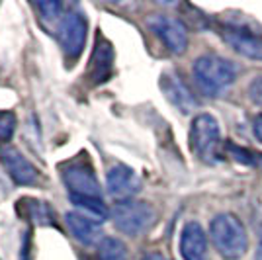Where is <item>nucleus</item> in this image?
Segmentation results:
<instances>
[{
    "label": "nucleus",
    "mask_w": 262,
    "mask_h": 260,
    "mask_svg": "<svg viewBox=\"0 0 262 260\" xmlns=\"http://www.w3.org/2000/svg\"><path fill=\"white\" fill-rule=\"evenodd\" d=\"M198 88L208 96H221L237 78V67L219 55H202L192 65Z\"/></svg>",
    "instance_id": "f257e3e1"
},
{
    "label": "nucleus",
    "mask_w": 262,
    "mask_h": 260,
    "mask_svg": "<svg viewBox=\"0 0 262 260\" xmlns=\"http://www.w3.org/2000/svg\"><path fill=\"white\" fill-rule=\"evenodd\" d=\"M209 237L213 241V247L225 260H239L249 249L247 229L237 215L221 213L213 217L209 225Z\"/></svg>",
    "instance_id": "f03ea898"
},
{
    "label": "nucleus",
    "mask_w": 262,
    "mask_h": 260,
    "mask_svg": "<svg viewBox=\"0 0 262 260\" xmlns=\"http://www.w3.org/2000/svg\"><path fill=\"white\" fill-rule=\"evenodd\" d=\"M190 147L200 161L213 164L221 157V129L217 119L209 114H200L190 127Z\"/></svg>",
    "instance_id": "7ed1b4c3"
},
{
    "label": "nucleus",
    "mask_w": 262,
    "mask_h": 260,
    "mask_svg": "<svg viewBox=\"0 0 262 260\" xmlns=\"http://www.w3.org/2000/svg\"><path fill=\"white\" fill-rule=\"evenodd\" d=\"M110 217L120 233L127 237H139L155 221V209L147 202L125 200V202H118L112 207Z\"/></svg>",
    "instance_id": "20e7f679"
},
{
    "label": "nucleus",
    "mask_w": 262,
    "mask_h": 260,
    "mask_svg": "<svg viewBox=\"0 0 262 260\" xmlns=\"http://www.w3.org/2000/svg\"><path fill=\"white\" fill-rule=\"evenodd\" d=\"M219 33L233 51L252 61H262V33L245 26L243 22L221 24Z\"/></svg>",
    "instance_id": "39448f33"
},
{
    "label": "nucleus",
    "mask_w": 262,
    "mask_h": 260,
    "mask_svg": "<svg viewBox=\"0 0 262 260\" xmlns=\"http://www.w3.org/2000/svg\"><path fill=\"white\" fill-rule=\"evenodd\" d=\"M86 30L88 22L82 12H69L63 16L59 30H57V37L63 47L67 61H77L82 55L84 45H86Z\"/></svg>",
    "instance_id": "423d86ee"
},
{
    "label": "nucleus",
    "mask_w": 262,
    "mask_h": 260,
    "mask_svg": "<svg viewBox=\"0 0 262 260\" xmlns=\"http://www.w3.org/2000/svg\"><path fill=\"white\" fill-rule=\"evenodd\" d=\"M149 28L170 53L182 55L188 49V30L178 18L157 14L149 20Z\"/></svg>",
    "instance_id": "0eeeda50"
},
{
    "label": "nucleus",
    "mask_w": 262,
    "mask_h": 260,
    "mask_svg": "<svg viewBox=\"0 0 262 260\" xmlns=\"http://www.w3.org/2000/svg\"><path fill=\"white\" fill-rule=\"evenodd\" d=\"M63 182H65L69 196H82V198H102L100 182L92 166L86 163H71L63 170Z\"/></svg>",
    "instance_id": "6e6552de"
},
{
    "label": "nucleus",
    "mask_w": 262,
    "mask_h": 260,
    "mask_svg": "<svg viewBox=\"0 0 262 260\" xmlns=\"http://www.w3.org/2000/svg\"><path fill=\"white\" fill-rule=\"evenodd\" d=\"M106 188L108 194L118 202L133 200L141 192V178L127 164H116L106 174Z\"/></svg>",
    "instance_id": "1a4fd4ad"
},
{
    "label": "nucleus",
    "mask_w": 262,
    "mask_h": 260,
    "mask_svg": "<svg viewBox=\"0 0 262 260\" xmlns=\"http://www.w3.org/2000/svg\"><path fill=\"white\" fill-rule=\"evenodd\" d=\"M0 163L4 166L6 174L18 186H32L39 180V170L33 166L22 153L14 147H2L0 149Z\"/></svg>",
    "instance_id": "9d476101"
},
{
    "label": "nucleus",
    "mask_w": 262,
    "mask_h": 260,
    "mask_svg": "<svg viewBox=\"0 0 262 260\" xmlns=\"http://www.w3.org/2000/svg\"><path fill=\"white\" fill-rule=\"evenodd\" d=\"M65 225L69 229V233L73 235L75 241H78L84 247H92V245H100L104 233L100 223H96L94 219L82 215L78 211H69L65 213Z\"/></svg>",
    "instance_id": "9b49d317"
},
{
    "label": "nucleus",
    "mask_w": 262,
    "mask_h": 260,
    "mask_svg": "<svg viewBox=\"0 0 262 260\" xmlns=\"http://www.w3.org/2000/svg\"><path fill=\"white\" fill-rule=\"evenodd\" d=\"M112 73H114V49L108 39L98 35L92 57H90L88 78L92 84H102L112 76Z\"/></svg>",
    "instance_id": "f8f14e48"
},
{
    "label": "nucleus",
    "mask_w": 262,
    "mask_h": 260,
    "mask_svg": "<svg viewBox=\"0 0 262 260\" xmlns=\"http://www.w3.org/2000/svg\"><path fill=\"white\" fill-rule=\"evenodd\" d=\"M180 254L184 260H208V239L200 223H186L180 233Z\"/></svg>",
    "instance_id": "ddd939ff"
},
{
    "label": "nucleus",
    "mask_w": 262,
    "mask_h": 260,
    "mask_svg": "<svg viewBox=\"0 0 262 260\" xmlns=\"http://www.w3.org/2000/svg\"><path fill=\"white\" fill-rule=\"evenodd\" d=\"M161 88H163L164 96L170 100V104H174L180 112H192L196 108V98L192 94V90L188 88L180 75L176 73H164L161 78Z\"/></svg>",
    "instance_id": "4468645a"
},
{
    "label": "nucleus",
    "mask_w": 262,
    "mask_h": 260,
    "mask_svg": "<svg viewBox=\"0 0 262 260\" xmlns=\"http://www.w3.org/2000/svg\"><path fill=\"white\" fill-rule=\"evenodd\" d=\"M69 198L75 204L78 213L94 219L96 223H102L110 217V209L102 202V198H82V196H69Z\"/></svg>",
    "instance_id": "2eb2a0df"
},
{
    "label": "nucleus",
    "mask_w": 262,
    "mask_h": 260,
    "mask_svg": "<svg viewBox=\"0 0 262 260\" xmlns=\"http://www.w3.org/2000/svg\"><path fill=\"white\" fill-rule=\"evenodd\" d=\"M26 204V211H28V217L33 219V223L37 225H53L57 227V219H55V211L51 209V206L47 202H41V200H24Z\"/></svg>",
    "instance_id": "dca6fc26"
},
{
    "label": "nucleus",
    "mask_w": 262,
    "mask_h": 260,
    "mask_svg": "<svg viewBox=\"0 0 262 260\" xmlns=\"http://www.w3.org/2000/svg\"><path fill=\"white\" fill-rule=\"evenodd\" d=\"M98 260H127L125 243L116 237H104L98 245Z\"/></svg>",
    "instance_id": "f3484780"
},
{
    "label": "nucleus",
    "mask_w": 262,
    "mask_h": 260,
    "mask_svg": "<svg viewBox=\"0 0 262 260\" xmlns=\"http://www.w3.org/2000/svg\"><path fill=\"white\" fill-rule=\"evenodd\" d=\"M35 8L39 10V18H41V22L47 26L49 22L57 24V30H59V24H61V20H63V4L61 2H37L35 4Z\"/></svg>",
    "instance_id": "a211bd4d"
},
{
    "label": "nucleus",
    "mask_w": 262,
    "mask_h": 260,
    "mask_svg": "<svg viewBox=\"0 0 262 260\" xmlns=\"http://www.w3.org/2000/svg\"><path fill=\"white\" fill-rule=\"evenodd\" d=\"M18 125V119L10 110H0V141H10Z\"/></svg>",
    "instance_id": "6ab92c4d"
},
{
    "label": "nucleus",
    "mask_w": 262,
    "mask_h": 260,
    "mask_svg": "<svg viewBox=\"0 0 262 260\" xmlns=\"http://www.w3.org/2000/svg\"><path fill=\"white\" fill-rule=\"evenodd\" d=\"M249 98H251L256 106L262 108V76H256L251 82V86H249Z\"/></svg>",
    "instance_id": "aec40b11"
},
{
    "label": "nucleus",
    "mask_w": 262,
    "mask_h": 260,
    "mask_svg": "<svg viewBox=\"0 0 262 260\" xmlns=\"http://www.w3.org/2000/svg\"><path fill=\"white\" fill-rule=\"evenodd\" d=\"M32 256V237L30 233H26L22 239V249H20V260H30Z\"/></svg>",
    "instance_id": "412c9836"
},
{
    "label": "nucleus",
    "mask_w": 262,
    "mask_h": 260,
    "mask_svg": "<svg viewBox=\"0 0 262 260\" xmlns=\"http://www.w3.org/2000/svg\"><path fill=\"white\" fill-rule=\"evenodd\" d=\"M254 135H256V139L262 143V114L256 116V119H254Z\"/></svg>",
    "instance_id": "4be33fe9"
},
{
    "label": "nucleus",
    "mask_w": 262,
    "mask_h": 260,
    "mask_svg": "<svg viewBox=\"0 0 262 260\" xmlns=\"http://www.w3.org/2000/svg\"><path fill=\"white\" fill-rule=\"evenodd\" d=\"M141 260H166V258H164L161 252H149V254H145Z\"/></svg>",
    "instance_id": "5701e85b"
},
{
    "label": "nucleus",
    "mask_w": 262,
    "mask_h": 260,
    "mask_svg": "<svg viewBox=\"0 0 262 260\" xmlns=\"http://www.w3.org/2000/svg\"><path fill=\"white\" fill-rule=\"evenodd\" d=\"M256 260H262V243L258 245V250H256Z\"/></svg>",
    "instance_id": "b1692460"
},
{
    "label": "nucleus",
    "mask_w": 262,
    "mask_h": 260,
    "mask_svg": "<svg viewBox=\"0 0 262 260\" xmlns=\"http://www.w3.org/2000/svg\"><path fill=\"white\" fill-rule=\"evenodd\" d=\"M260 164H262V159H260Z\"/></svg>",
    "instance_id": "393cba45"
}]
</instances>
